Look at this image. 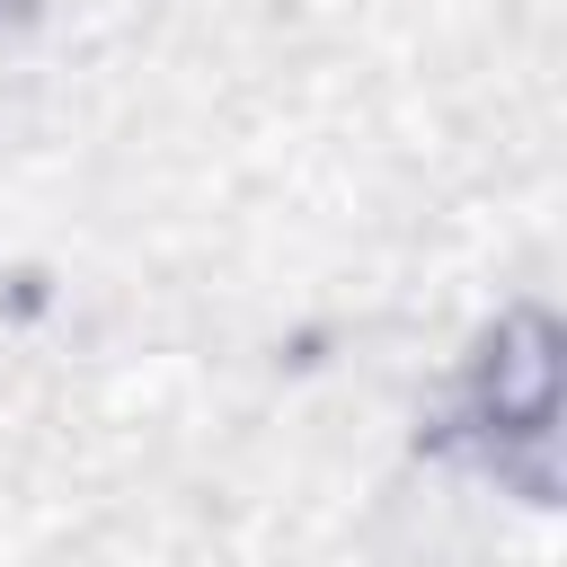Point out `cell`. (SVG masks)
<instances>
[{
	"label": "cell",
	"instance_id": "cell-1",
	"mask_svg": "<svg viewBox=\"0 0 567 567\" xmlns=\"http://www.w3.org/2000/svg\"><path fill=\"white\" fill-rule=\"evenodd\" d=\"M452 434L478 452L487 478L549 496L558 487V434H567V337L549 310H505L461 381H452Z\"/></svg>",
	"mask_w": 567,
	"mask_h": 567
}]
</instances>
